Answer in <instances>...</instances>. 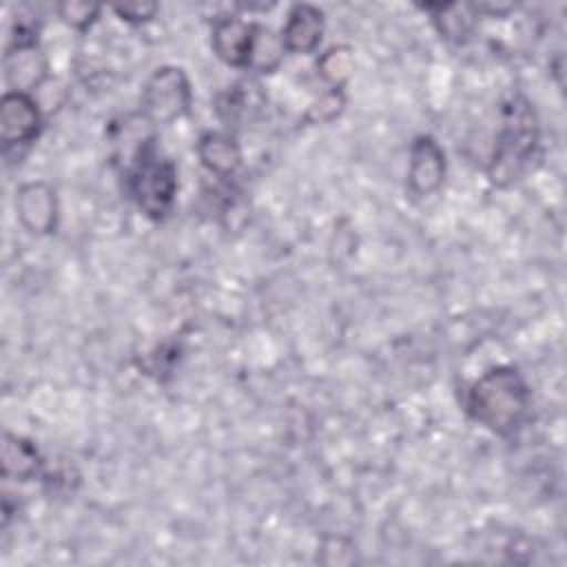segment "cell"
<instances>
[{
  "instance_id": "277c9868",
  "label": "cell",
  "mask_w": 567,
  "mask_h": 567,
  "mask_svg": "<svg viewBox=\"0 0 567 567\" xmlns=\"http://www.w3.org/2000/svg\"><path fill=\"white\" fill-rule=\"evenodd\" d=\"M193 104V89L182 66L164 64L155 69L142 86V115L155 124H173L182 120Z\"/></svg>"
},
{
  "instance_id": "7c38bea8",
  "label": "cell",
  "mask_w": 567,
  "mask_h": 567,
  "mask_svg": "<svg viewBox=\"0 0 567 567\" xmlns=\"http://www.w3.org/2000/svg\"><path fill=\"white\" fill-rule=\"evenodd\" d=\"M0 458H2V476L11 481H31L42 472V456L35 443L11 432H4L2 436Z\"/></svg>"
},
{
  "instance_id": "ac0fdd59",
  "label": "cell",
  "mask_w": 567,
  "mask_h": 567,
  "mask_svg": "<svg viewBox=\"0 0 567 567\" xmlns=\"http://www.w3.org/2000/svg\"><path fill=\"white\" fill-rule=\"evenodd\" d=\"M157 4L155 2H128V4H117L113 7L115 16L124 22H131V24H144V22H151L157 13Z\"/></svg>"
},
{
  "instance_id": "7a4b0ae2",
  "label": "cell",
  "mask_w": 567,
  "mask_h": 567,
  "mask_svg": "<svg viewBox=\"0 0 567 567\" xmlns=\"http://www.w3.org/2000/svg\"><path fill=\"white\" fill-rule=\"evenodd\" d=\"M540 131L534 109L523 97H512L503 106V122L489 157L487 177L494 186L516 184L538 157Z\"/></svg>"
},
{
  "instance_id": "30bf717a",
  "label": "cell",
  "mask_w": 567,
  "mask_h": 567,
  "mask_svg": "<svg viewBox=\"0 0 567 567\" xmlns=\"http://www.w3.org/2000/svg\"><path fill=\"white\" fill-rule=\"evenodd\" d=\"M250 38H252V22L244 20L241 16L226 13L213 20L210 47L215 55L228 66L246 69Z\"/></svg>"
},
{
  "instance_id": "8fae6325",
  "label": "cell",
  "mask_w": 567,
  "mask_h": 567,
  "mask_svg": "<svg viewBox=\"0 0 567 567\" xmlns=\"http://www.w3.org/2000/svg\"><path fill=\"white\" fill-rule=\"evenodd\" d=\"M197 157L215 177L228 179L241 166V148L226 131H208L197 140Z\"/></svg>"
},
{
  "instance_id": "4fadbf2b",
  "label": "cell",
  "mask_w": 567,
  "mask_h": 567,
  "mask_svg": "<svg viewBox=\"0 0 567 567\" xmlns=\"http://www.w3.org/2000/svg\"><path fill=\"white\" fill-rule=\"evenodd\" d=\"M421 9L432 16V22L441 33V38L454 44L467 42L478 20L474 4L445 2V4H421Z\"/></svg>"
},
{
  "instance_id": "3957f363",
  "label": "cell",
  "mask_w": 567,
  "mask_h": 567,
  "mask_svg": "<svg viewBox=\"0 0 567 567\" xmlns=\"http://www.w3.org/2000/svg\"><path fill=\"white\" fill-rule=\"evenodd\" d=\"M126 190L144 217L162 221L177 195V166L157 146V137L151 140L135 159L124 166Z\"/></svg>"
},
{
  "instance_id": "6da1fadb",
  "label": "cell",
  "mask_w": 567,
  "mask_h": 567,
  "mask_svg": "<svg viewBox=\"0 0 567 567\" xmlns=\"http://www.w3.org/2000/svg\"><path fill=\"white\" fill-rule=\"evenodd\" d=\"M463 408L489 432L509 436L527 416L529 388L516 368L494 365L463 390Z\"/></svg>"
},
{
  "instance_id": "52a82bcc",
  "label": "cell",
  "mask_w": 567,
  "mask_h": 567,
  "mask_svg": "<svg viewBox=\"0 0 567 567\" xmlns=\"http://www.w3.org/2000/svg\"><path fill=\"white\" fill-rule=\"evenodd\" d=\"M447 173L443 146L432 135H416L408 155V190L414 197L434 195Z\"/></svg>"
},
{
  "instance_id": "8992f818",
  "label": "cell",
  "mask_w": 567,
  "mask_h": 567,
  "mask_svg": "<svg viewBox=\"0 0 567 567\" xmlns=\"http://www.w3.org/2000/svg\"><path fill=\"white\" fill-rule=\"evenodd\" d=\"M42 113L31 93L7 91L0 100V140L4 148L29 146L40 137Z\"/></svg>"
},
{
  "instance_id": "5bb4252c",
  "label": "cell",
  "mask_w": 567,
  "mask_h": 567,
  "mask_svg": "<svg viewBox=\"0 0 567 567\" xmlns=\"http://www.w3.org/2000/svg\"><path fill=\"white\" fill-rule=\"evenodd\" d=\"M286 47L281 40V33H277L275 29L252 22V38H250V49H248V60H246V69L252 73H272L281 66L284 55H286Z\"/></svg>"
},
{
  "instance_id": "5b68a950",
  "label": "cell",
  "mask_w": 567,
  "mask_h": 567,
  "mask_svg": "<svg viewBox=\"0 0 567 567\" xmlns=\"http://www.w3.org/2000/svg\"><path fill=\"white\" fill-rule=\"evenodd\" d=\"M49 75V60L38 44V27L18 20L13 35L4 49V80L9 91L31 93L42 86Z\"/></svg>"
},
{
  "instance_id": "ba28073f",
  "label": "cell",
  "mask_w": 567,
  "mask_h": 567,
  "mask_svg": "<svg viewBox=\"0 0 567 567\" xmlns=\"http://www.w3.org/2000/svg\"><path fill=\"white\" fill-rule=\"evenodd\" d=\"M16 217L31 235H51L58 228L60 204L47 182H27L16 190Z\"/></svg>"
},
{
  "instance_id": "9c48e42d",
  "label": "cell",
  "mask_w": 567,
  "mask_h": 567,
  "mask_svg": "<svg viewBox=\"0 0 567 567\" xmlns=\"http://www.w3.org/2000/svg\"><path fill=\"white\" fill-rule=\"evenodd\" d=\"M326 16L319 7L301 2L290 7L281 29V40L288 53H315L323 40Z\"/></svg>"
},
{
  "instance_id": "9a60e30c",
  "label": "cell",
  "mask_w": 567,
  "mask_h": 567,
  "mask_svg": "<svg viewBox=\"0 0 567 567\" xmlns=\"http://www.w3.org/2000/svg\"><path fill=\"white\" fill-rule=\"evenodd\" d=\"M354 73V53L346 44H334L317 60V75L328 89H343Z\"/></svg>"
},
{
  "instance_id": "2e32d148",
  "label": "cell",
  "mask_w": 567,
  "mask_h": 567,
  "mask_svg": "<svg viewBox=\"0 0 567 567\" xmlns=\"http://www.w3.org/2000/svg\"><path fill=\"white\" fill-rule=\"evenodd\" d=\"M55 9L62 22H66L75 31H89L100 20V13H102L100 4L82 2V0H66V2H60Z\"/></svg>"
},
{
  "instance_id": "e0dca14e",
  "label": "cell",
  "mask_w": 567,
  "mask_h": 567,
  "mask_svg": "<svg viewBox=\"0 0 567 567\" xmlns=\"http://www.w3.org/2000/svg\"><path fill=\"white\" fill-rule=\"evenodd\" d=\"M343 109H346L343 89H328L308 106L306 122H312V124L334 122L343 113Z\"/></svg>"
}]
</instances>
